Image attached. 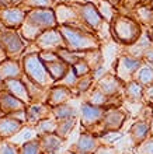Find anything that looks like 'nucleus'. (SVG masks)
<instances>
[{"mask_svg":"<svg viewBox=\"0 0 153 154\" xmlns=\"http://www.w3.org/2000/svg\"><path fill=\"white\" fill-rule=\"evenodd\" d=\"M58 24L55 11L51 8H32L27 13L24 24L21 25V37L28 42H35V39L45 29L55 28Z\"/></svg>","mask_w":153,"mask_h":154,"instance_id":"1","label":"nucleus"},{"mask_svg":"<svg viewBox=\"0 0 153 154\" xmlns=\"http://www.w3.org/2000/svg\"><path fill=\"white\" fill-rule=\"evenodd\" d=\"M65 46L72 52H87L100 48V42L94 34L79 28L76 25H61L59 27Z\"/></svg>","mask_w":153,"mask_h":154,"instance_id":"2","label":"nucleus"},{"mask_svg":"<svg viewBox=\"0 0 153 154\" xmlns=\"http://www.w3.org/2000/svg\"><path fill=\"white\" fill-rule=\"evenodd\" d=\"M21 65H23V70L24 74L28 77L31 81L37 83V84L51 88L55 81L48 73V69L40 57V52L34 53H24L21 57Z\"/></svg>","mask_w":153,"mask_h":154,"instance_id":"3","label":"nucleus"},{"mask_svg":"<svg viewBox=\"0 0 153 154\" xmlns=\"http://www.w3.org/2000/svg\"><path fill=\"white\" fill-rule=\"evenodd\" d=\"M113 35L122 45L135 44L142 35V28L135 20L125 16H118L113 24Z\"/></svg>","mask_w":153,"mask_h":154,"instance_id":"4","label":"nucleus"},{"mask_svg":"<svg viewBox=\"0 0 153 154\" xmlns=\"http://www.w3.org/2000/svg\"><path fill=\"white\" fill-rule=\"evenodd\" d=\"M126 118H128V114L121 108H107L101 122L94 128H91L89 132L98 137L110 132H120L124 123L126 122Z\"/></svg>","mask_w":153,"mask_h":154,"instance_id":"5","label":"nucleus"},{"mask_svg":"<svg viewBox=\"0 0 153 154\" xmlns=\"http://www.w3.org/2000/svg\"><path fill=\"white\" fill-rule=\"evenodd\" d=\"M0 45L3 51L6 52L7 57L10 59H17V57L23 55L27 48V42L23 39L20 34L14 31L13 28L10 29H3L0 32Z\"/></svg>","mask_w":153,"mask_h":154,"instance_id":"6","label":"nucleus"},{"mask_svg":"<svg viewBox=\"0 0 153 154\" xmlns=\"http://www.w3.org/2000/svg\"><path fill=\"white\" fill-rule=\"evenodd\" d=\"M146 111L145 116L139 118L138 121H135L131 125L128 130V136H129V142L132 143L133 147L139 146L141 143H143L146 139L150 137V118L152 115V106L146 105Z\"/></svg>","mask_w":153,"mask_h":154,"instance_id":"7","label":"nucleus"},{"mask_svg":"<svg viewBox=\"0 0 153 154\" xmlns=\"http://www.w3.org/2000/svg\"><path fill=\"white\" fill-rule=\"evenodd\" d=\"M143 62L141 59H136V57H132L129 55H121L118 57L117 65H115V76L120 79V80L126 84L128 81L133 80V76L136 73V70L142 66Z\"/></svg>","mask_w":153,"mask_h":154,"instance_id":"8","label":"nucleus"},{"mask_svg":"<svg viewBox=\"0 0 153 154\" xmlns=\"http://www.w3.org/2000/svg\"><path fill=\"white\" fill-rule=\"evenodd\" d=\"M101 144H103V142L98 136H94L89 130L81 128L79 139L69 147V150L73 151L75 154H93Z\"/></svg>","mask_w":153,"mask_h":154,"instance_id":"9","label":"nucleus"},{"mask_svg":"<svg viewBox=\"0 0 153 154\" xmlns=\"http://www.w3.org/2000/svg\"><path fill=\"white\" fill-rule=\"evenodd\" d=\"M107 108L105 106H96L91 105L89 102H83L80 105V125L83 129L90 130L91 128H94L96 125H98L104 116Z\"/></svg>","mask_w":153,"mask_h":154,"instance_id":"10","label":"nucleus"},{"mask_svg":"<svg viewBox=\"0 0 153 154\" xmlns=\"http://www.w3.org/2000/svg\"><path fill=\"white\" fill-rule=\"evenodd\" d=\"M35 44L40 48V51L56 52L58 49L66 48L61 31L56 28H49V29H45L44 32H41V35L35 39Z\"/></svg>","mask_w":153,"mask_h":154,"instance_id":"11","label":"nucleus"},{"mask_svg":"<svg viewBox=\"0 0 153 154\" xmlns=\"http://www.w3.org/2000/svg\"><path fill=\"white\" fill-rule=\"evenodd\" d=\"M25 114H27V122L25 125L30 129H34L38 122H41L42 119H46V118L52 116V108L46 104V102H32L27 106L25 109Z\"/></svg>","mask_w":153,"mask_h":154,"instance_id":"12","label":"nucleus"},{"mask_svg":"<svg viewBox=\"0 0 153 154\" xmlns=\"http://www.w3.org/2000/svg\"><path fill=\"white\" fill-rule=\"evenodd\" d=\"M94 87H97L108 97H118V95L124 97V83L115 74L107 73L104 77H101L100 80L94 83Z\"/></svg>","mask_w":153,"mask_h":154,"instance_id":"13","label":"nucleus"},{"mask_svg":"<svg viewBox=\"0 0 153 154\" xmlns=\"http://www.w3.org/2000/svg\"><path fill=\"white\" fill-rule=\"evenodd\" d=\"M77 13H79V17L80 20L84 23L86 25H89L90 28L97 29L100 28V25L103 24V17H101L98 8H97L96 4L93 3H84V4H79L76 7Z\"/></svg>","mask_w":153,"mask_h":154,"instance_id":"14","label":"nucleus"},{"mask_svg":"<svg viewBox=\"0 0 153 154\" xmlns=\"http://www.w3.org/2000/svg\"><path fill=\"white\" fill-rule=\"evenodd\" d=\"M25 10L20 7H7L0 10V23L4 24L8 28H20L24 24L25 17H27Z\"/></svg>","mask_w":153,"mask_h":154,"instance_id":"15","label":"nucleus"},{"mask_svg":"<svg viewBox=\"0 0 153 154\" xmlns=\"http://www.w3.org/2000/svg\"><path fill=\"white\" fill-rule=\"evenodd\" d=\"M27 106L28 105L25 102L11 95L0 84V109H2L3 115H11L14 112H18V111H25Z\"/></svg>","mask_w":153,"mask_h":154,"instance_id":"16","label":"nucleus"},{"mask_svg":"<svg viewBox=\"0 0 153 154\" xmlns=\"http://www.w3.org/2000/svg\"><path fill=\"white\" fill-rule=\"evenodd\" d=\"M38 143H40L41 154H59L65 140L58 136L56 133H45L37 134Z\"/></svg>","mask_w":153,"mask_h":154,"instance_id":"17","label":"nucleus"},{"mask_svg":"<svg viewBox=\"0 0 153 154\" xmlns=\"http://www.w3.org/2000/svg\"><path fill=\"white\" fill-rule=\"evenodd\" d=\"M2 87H3L6 91L17 97L18 100H21L23 102H25L27 105L31 104V97L28 94V88L25 83L23 81V79H8V80H4L2 83Z\"/></svg>","mask_w":153,"mask_h":154,"instance_id":"18","label":"nucleus"},{"mask_svg":"<svg viewBox=\"0 0 153 154\" xmlns=\"http://www.w3.org/2000/svg\"><path fill=\"white\" fill-rule=\"evenodd\" d=\"M75 93L73 90L68 88V87H63V85H52L49 88V94H48V100H46V104H48L51 108H55L58 105H62V104H66L69 102L72 98H75Z\"/></svg>","mask_w":153,"mask_h":154,"instance_id":"19","label":"nucleus"},{"mask_svg":"<svg viewBox=\"0 0 153 154\" xmlns=\"http://www.w3.org/2000/svg\"><path fill=\"white\" fill-rule=\"evenodd\" d=\"M24 70L23 65L18 59H10L7 57L6 60L0 63V79L2 80H8V79H23Z\"/></svg>","mask_w":153,"mask_h":154,"instance_id":"20","label":"nucleus"},{"mask_svg":"<svg viewBox=\"0 0 153 154\" xmlns=\"http://www.w3.org/2000/svg\"><path fill=\"white\" fill-rule=\"evenodd\" d=\"M24 128H27V126L23 122L17 121V119L8 116V115H4V116L0 118V139L10 140L17 133H20Z\"/></svg>","mask_w":153,"mask_h":154,"instance_id":"21","label":"nucleus"},{"mask_svg":"<svg viewBox=\"0 0 153 154\" xmlns=\"http://www.w3.org/2000/svg\"><path fill=\"white\" fill-rule=\"evenodd\" d=\"M23 81L25 83L27 88H28V94H30V97H31V104L32 102H46L48 94H49V88L42 87V85L31 81L27 76L23 77Z\"/></svg>","mask_w":153,"mask_h":154,"instance_id":"22","label":"nucleus"},{"mask_svg":"<svg viewBox=\"0 0 153 154\" xmlns=\"http://www.w3.org/2000/svg\"><path fill=\"white\" fill-rule=\"evenodd\" d=\"M45 66H46V69H48V73L51 74V77L53 79V81L56 83V81L62 80L65 76H66V73L69 72V69H70V66L66 63V62H63L59 57V59H56V60H52V62H48V63H45Z\"/></svg>","mask_w":153,"mask_h":154,"instance_id":"23","label":"nucleus"},{"mask_svg":"<svg viewBox=\"0 0 153 154\" xmlns=\"http://www.w3.org/2000/svg\"><path fill=\"white\" fill-rule=\"evenodd\" d=\"M143 85L139 84L138 81L131 80L126 84H124V97L129 102H142V95H143Z\"/></svg>","mask_w":153,"mask_h":154,"instance_id":"24","label":"nucleus"},{"mask_svg":"<svg viewBox=\"0 0 153 154\" xmlns=\"http://www.w3.org/2000/svg\"><path fill=\"white\" fill-rule=\"evenodd\" d=\"M55 16H56V21L61 25H70V23H75V18L79 17V13H77L76 8L69 7V6H59L55 11ZM80 18V17H79Z\"/></svg>","mask_w":153,"mask_h":154,"instance_id":"25","label":"nucleus"},{"mask_svg":"<svg viewBox=\"0 0 153 154\" xmlns=\"http://www.w3.org/2000/svg\"><path fill=\"white\" fill-rule=\"evenodd\" d=\"M52 116L56 121H63V119H70V118H79L80 112L73 105H70L69 102H66V104H62V105L52 108Z\"/></svg>","mask_w":153,"mask_h":154,"instance_id":"26","label":"nucleus"},{"mask_svg":"<svg viewBox=\"0 0 153 154\" xmlns=\"http://www.w3.org/2000/svg\"><path fill=\"white\" fill-rule=\"evenodd\" d=\"M133 80L138 81L143 87H148V85L153 84V66L143 62L141 67L136 70V73L133 76Z\"/></svg>","mask_w":153,"mask_h":154,"instance_id":"27","label":"nucleus"},{"mask_svg":"<svg viewBox=\"0 0 153 154\" xmlns=\"http://www.w3.org/2000/svg\"><path fill=\"white\" fill-rule=\"evenodd\" d=\"M79 118H70V119H63V121H58V128H56V134L61 136L65 142L68 140L73 129L76 128Z\"/></svg>","mask_w":153,"mask_h":154,"instance_id":"28","label":"nucleus"},{"mask_svg":"<svg viewBox=\"0 0 153 154\" xmlns=\"http://www.w3.org/2000/svg\"><path fill=\"white\" fill-rule=\"evenodd\" d=\"M58 128V121L53 116H49L46 119H42L38 122V125L32 130H35L37 134H45V133H56Z\"/></svg>","mask_w":153,"mask_h":154,"instance_id":"29","label":"nucleus"},{"mask_svg":"<svg viewBox=\"0 0 153 154\" xmlns=\"http://www.w3.org/2000/svg\"><path fill=\"white\" fill-rule=\"evenodd\" d=\"M93 85H94V79H93L91 73L90 74H86L83 77H79V80H77V84L73 90V93L75 95H83L86 94L89 90L93 88Z\"/></svg>","mask_w":153,"mask_h":154,"instance_id":"30","label":"nucleus"},{"mask_svg":"<svg viewBox=\"0 0 153 154\" xmlns=\"http://www.w3.org/2000/svg\"><path fill=\"white\" fill-rule=\"evenodd\" d=\"M18 154H41L40 143H38L37 136L30 139V140H27V142H24L23 144H20Z\"/></svg>","mask_w":153,"mask_h":154,"instance_id":"31","label":"nucleus"},{"mask_svg":"<svg viewBox=\"0 0 153 154\" xmlns=\"http://www.w3.org/2000/svg\"><path fill=\"white\" fill-rule=\"evenodd\" d=\"M77 80H79V77H77V74L75 73L73 67L70 66V69H69V72L66 73V76H65L62 80L56 81L55 84L56 85H63V87H68V88H70V90H75V87H76V84H77Z\"/></svg>","mask_w":153,"mask_h":154,"instance_id":"32","label":"nucleus"},{"mask_svg":"<svg viewBox=\"0 0 153 154\" xmlns=\"http://www.w3.org/2000/svg\"><path fill=\"white\" fill-rule=\"evenodd\" d=\"M58 56L61 57L63 62H66L69 66H73L76 62H79L80 56H79V52H72V51H69L68 48H61L56 51Z\"/></svg>","mask_w":153,"mask_h":154,"instance_id":"33","label":"nucleus"},{"mask_svg":"<svg viewBox=\"0 0 153 154\" xmlns=\"http://www.w3.org/2000/svg\"><path fill=\"white\" fill-rule=\"evenodd\" d=\"M96 6H97V8H98V11H100L103 18H107V21L113 20L114 11H113V6H111V2H110V0H98Z\"/></svg>","mask_w":153,"mask_h":154,"instance_id":"34","label":"nucleus"},{"mask_svg":"<svg viewBox=\"0 0 153 154\" xmlns=\"http://www.w3.org/2000/svg\"><path fill=\"white\" fill-rule=\"evenodd\" d=\"M136 13H138V17H139L141 23L148 24V25H152L153 24V10L150 7L141 6V7L136 8Z\"/></svg>","mask_w":153,"mask_h":154,"instance_id":"35","label":"nucleus"},{"mask_svg":"<svg viewBox=\"0 0 153 154\" xmlns=\"http://www.w3.org/2000/svg\"><path fill=\"white\" fill-rule=\"evenodd\" d=\"M20 146L7 139H0V154H18Z\"/></svg>","mask_w":153,"mask_h":154,"instance_id":"36","label":"nucleus"},{"mask_svg":"<svg viewBox=\"0 0 153 154\" xmlns=\"http://www.w3.org/2000/svg\"><path fill=\"white\" fill-rule=\"evenodd\" d=\"M73 70H75V73L77 74V77H83L86 74H90L91 73V67L89 66V63L84 60V59H79V62H76L75 65L72 66Z\"/></svg>","mask_w":153,"mask_h":154,"instance_id":"37","label":"nucleus"},{"mask_svg":"<svg viewBox=\"0 0 153 154\" xmlns=\"http://www.w3.org/2000/svg\"><path fill=\"white\" fill-rule=\"evenodd\" d=\"M133 154H153V137L150 136L139 146L133 147Z\"/></svg>","mask_w":153,"mask_h":154,"instance_id":"38","label":"nucleus"},{"mask_svg":"<svg viewBox=\"0 0 153 154\" xmlns=\"http://www.w3.org/2000/svg\"><path fill=\"white\" fill-rule=\"evenodd\" d=\"M142 102L148 106H153V84H150V85H148V87L143 88Z\"/></svg>","mask_w":153,"mask_h":154,"instance_id":"39","label":"nucleus"},{"mask_svg":"<svg viewBox=\"0 0 153 154\" xmlns=\"http://www.w3.org/2000/svg\"><path fill=\"white\" fill-rule=\"evenodd\" d=\"M25 3L34 8H49L52 6V0H25Z\"/></svg>","mask_w":153,"mask_h":154,"instance_id":"40","label":"nucleus"},{"mask_svg":"<svg viewBox=\"0 0 153 154\" xmlns=\"http://www.w3.org/2000/svg\"><path fill=\"white\" fill-rule=\"evenodd\" d=\"M93 154H120V153H118V149L114 144H104L103 143Z\"/></svg>","mask_w":153,"mask_h":154,"instance_id":"41","label":"nucleus"},{"mask_svg":"<svg viewBox=\"0 0 153 154\" xmlns=\"http://www.w3.org/2000/svg\"><path fill=\"white\" fill-rule=\"evenodd\" d=\"M105 74H107V72H105V67H104L103 65L98 66L97 69H94V70L91 72V76H93V79H94V83L100 80L101 77H104Z\"/></svg>","mask_w":153,"mask_h":154,"instance_id":"42","label":"nucleus"},{"mask_svg":"<svg viewBox=\"0 0 153 154\" xmlns=\"http://www.w3.org/2000/svg\"><path fill=\"white\" fill-rule=\"evenodd\" d=\"M142 62H145L148 65L153 66V45L149 49H146L145 53H143V57H142Z\"/></svg>","mask_w":153,"mask_h":154,"instance_id":"43","label":"nucleus"},{"mask_svg":"<svg viewBox=\"0 0 153 154\" xmlns=\"http://www.w3.org/2000/svg\"><path fill=\"white\" fill-rule=\"evenodd\" d=\"M24 0H0V4L3 6H16L18 3H23Z\"/></svg>","mask_w":153,"mask_h":154,"instance_id":"44","label":"nucleus"},{"mask_svg":"<svg viewBox=\"0 0 153 154\" xmlns=\"http://www.w3.org/2000/svg\"><path fill=\"white\" fill-rule=\"evenodd\" d=\"M7 59V55H6V52L3 51V48H2V45H0V63L3 60H6Z\"/></svg>","mask_w":153,"mask_h":154,"instance_id":"45","label":"nucleus"},{"mask_svg":"<svg viewBox=\"0 0 153 154\" xmlns=\"http://www.w3.org/2000/svg\"><path fill=\"white\" fill-rule=\"evenodd\" d=\"M148 35H149V38H150V41L153 42V25L150 27V29H149V32H148Z\"/></svg>","mask_w":153,"mask_h":154,"instance_id":"46","label":"nucleus"},{"mask_svg":"<svg viewBox=\"0 0 153 154\" xmlns=\"http://www.w3.org/2000/svg\"><path fill=\"white\" fill-rule=\"evenodd\" d=\"M150 136L153 137V116L150 118Z\"/></svg>","mask_w":153,"mask_h":154,"instance_id":"47","label":"nucleus"},{"mask_svg":"<svg viewBox=\"0 0 153 154\" xmlns=\"http://www.w3.org/2000/svg\"><path fill=\"white\" fill-rule=\"evenodd\" d=\"M128 2V4H131V6H133L135 3H138V2H141V0H126Z\"/></svg>","mask_w":153,"mask_h":154,"instance_id":"48","label":"nucleus"},{"mask_svg":"<svg viewBox=\"0 0 153 154\" xmlns=\"http://www.w3.org/2000/svg\"><path fill=\"white\" fill-rule=\"evenodd\" d=\"M59 154H75V153H73V151H70V150L68 149V150H65L63 153H59Z\"/></svg>","mask_w":153,"mask_h":154,"instance_id":"49","label":"nucleus"},{"mask_svg":"<svg viewBox=\"0 0 153 154\" xmlns=\"http://www.w3.org/2000/svg\"><path fill=\"white\" fill-rule=\"evenodd\" d=\"M110 2H111V3H120L121 0H110Z\"/></svg>","mask_w":153,"mask_h":154,"instance_id":"50","label":"nucleus"},{"mask_svg":"<svg viewBox=\"0 0 153 154\" xmlns=\"http://www.w3.org/2000/svg\"><path fill=\"white\" fill-rule=\"evenodd\" d=\"M150 8L153 10V0H150Z\"/></svg>","mask_w":153,"mask_h":154,"instance_id":"51","label":"nucleus"},{"mask_svg":"<svg viewBox=\"0 0 153 154\" xmlns=\"http://www.w3.org/2000/svg\"><path fill=\"white\" fill-rule=\"evenodd\" d=\"M2 116H4V115H3V112H2V109H0V118Z\"/></svg>","mask_w":153,"mask_h":154,"instance_id":"52","label":"nucleus"},{"mask_svg":"<svg viewBox=\"0 0 153 154\" xmlns=\"http://www.w3.org/2000/svg\"><path fill=\"white\" fill-rule=\"evenodd\" d=\"M2 83H3V80H2V79H0V84H2Z\"/></svg>","mask_w":153,"mask_h":154,"instance_id":"53","label":"nucleus"},{"mask_svg":"<svg viewBox=\"0 0 153 154\" xmlns=\"http://www.w3.org/2000/svg\"><path fill=\"white\" fill-rule=\"evenodd\" d=\"M142 2H150V0H142Z\"/></svg>","mask_w":153,"mask_h":154,"instance_id":"54","label":"nucleus"},{"mask_svg":"<svg viewBox=\"0 0 153 154\" xmlns=\"http://www.w3.org/2000/svg\"><path fill=\"white\" fill-rule=\"evenodd\" d=\"M152 115H153V106H152Z\"/></svg>","mask_w":153,"mask_h":154,"instance_id":"55","label":"nucleus"}]
</instances>
